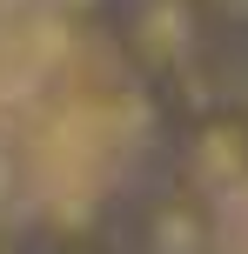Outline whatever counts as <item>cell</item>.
<instances>
[{"instance_id": "6da1fadb", "label": "cell", "mask_w": 248, "mask_h": 254, "mask_svg": "<svg viewBox=\"0 0 248 254\" xmlns=\"http://www.w3.org/2000/svg\"><path fill=\"white\" fill-rule=\"evenodd\" d=\"M215 7L208 0H128L121 13V47L134 54V67L155 80H174L208 54V34H215Z\"/></svg>"}, {"instance_id": "7a4b0ae2", "label": "cell", "mask_w": 248, "mask_h": 254, "mask_svg": "<svg viewBox=\"0 0 248 254\" xmlns=\"http://www.w3.org/2000/svg\"><path fill=\"white\" fill-rule=\"evenodd\" d=\"M181 181L201 188L208 201H228L248 188V107L222 101L181 127Z\"/></svg>"}, {"instance_id": "3957f363", "label": "cell", "mask_w": 248, "mask_h": 254, "mask_svg": "<svg viewBox=\"0 0 248 254\" xmlns=\"http://www.w3.org/2000/svg\"><path fill=\"white\" fill-rule=\"evenodd\" d=\"M128 254H222V221L215 201L188 181L148 194L128 221Z\"/></svg>"}, {"instance_id": "277c9868", "label": "cell", "mask_w": 248, "mask_h": 254, "mask_svg": "<svg viewBox=\"0 0 248 254\" xmlns=\"http://www.w3.org/2000/svg\"><path fill=\"white\" fill-rule=\"evenodd\" d=\"M208 7H215L222 27H242V34H248V0H208Z\"/></svg>"}, {"instance_id": "5b68a950", "label": "cell", "mask_w": 248, "mask_h": 254, "mask_svg": "<svg viewBox=\"0 0 248 254\" xmlns=\"http://www.w3.org/2000/svg\"><path fill=\"white\" fill-rule=\"evenodd\" d=\"M0 254H40L27 234H13V228H0Z\"/></svg>"}]
</instances>
